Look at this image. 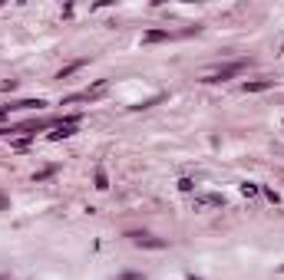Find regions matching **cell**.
I'll use <instances>...</instances> for the list:
<instances>
[{"label":"cell","mask_w":284,"mask_h":280,"mask_svg":"<svg viewBox=\"0 0 284 280\" xmlns=\"http://www.w3.org/2000/svg\"><path fill=\"white\" fill-rule=\"evenodd\" d=\"M0 280H7V277H0Z\"/></svg>","instance_id":"10"},{"label":"cell","mask_w":284,"mask_h":280,"mask_svg":"<svg viewBox=\"0 0 284 280\" xmlns=\"http://www.w3.org/2000/svg\"><path fill=\"white\" fill-rule=\"evenodd\" d=\"M96 188H99V191H106V188H109V182H106V172H103V168H96Z\"/></svg>","instance_id":"6"},{"label":"cell","mask_w":284,"mask_h":280,"mask_svg":"<svg viewBox=\"0 0 284 280\" xmlns=\"http://www.w3.org/2000/svg\"><path fill=\"white\" fill-rule=\"evenodd\" d=\"M188 280H202V277H195V274H188Z\"/></svg>","instance_id":"9"},{"label":"cell","mask_w":284,"mask_h":280,"mask_svg":"<svg viewBox=\"0 0 284 280\" xmlns=\"http://www.w3.org/2000/svg\"><path fill=\"white\" fill-rule=\"evenodd\" d=\"M172 33L169 30H149L145 36H142V43H162V40H169Z\"/></svg>","instance_id":"4"},{"label":"cell","mask_w":284,"mask_h":280,"mask_svg":"<svg viewBox=\"0 0 284 280\" xmlns=\"http://www.w3.org/2000/svg\"><path fill=\"white\" fill-rule=\"evenodd\" d=\"M89 63V60H76V63H70V66H66V69H60V79H66V76H73V73H76V69H83V66H86Z\"/></svg>","instance_id":"5"},{"label":"cell","mask_w":284,"mask_h":280,"mask_svg":"<svg viewBox=\"0 0 284 280\" xmlns=\"http://www.w3.org/2000/svg\"><path fill=\"white\" fill-rule=\"evenodd\" d=\"M66 135H73V125H63V122H60V129L53 132V139H66Z\"/></svg>","instance_id":"7"},{"label":"cell","mask_w":284,"mask_h":280,"mask_svg":"<svg viewBox=\"0 0 284 280\" xmlns=\"http://www.w3.org/2000/svg\"><path fill=\"white\" fill-rule=\"evenodd\" d=\"M245 60H235V63H228V66H218L215 73H208L205 76V83H225V79H231V76H238V73H245Z\"/></svg>","instance_id":"1"},{"label":"cell","mask_w":284,"mask_h":280,"mask_svg":"<svg viewBox=\"0 0 284 280\" xmlns=\"http://www.w3.org/2000/svg\"><path fill=\"white\" fill-rule=\"evenodd\" d=\"M132 244H139V248H152V250H162L165 248V241H159V237L152 234H145V231H132Z\"/></svg>","instance_id":"2"},{"label":"cell","mask_w":284,"mask_h":280,"mask_svg":"<svg viewBox=\"0 0 284 280\" xmlns=\"http://www.w3.org/2000/svg\"><path fill=\"white\" fill-rule=\"evenodd\" d=\"M271 86H274V79H254V83H245V93H264Z\"/></svg>","instance_id":"3"},{"label":"cell","mask_w":284,"mask_h":280,"mask_svg":"<svg viewBox=\"0 0 284 280\" xmlns=\"http://www.w3.org/2000/svg\"><path fill=\"white\" fill-rule=\"evenodd\" d=\"M126 280H145L142 274H126Z\"/></svg>","instance_id":"8"}]
</instances>
